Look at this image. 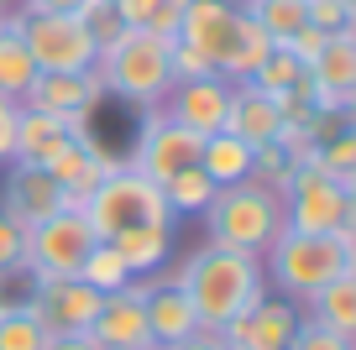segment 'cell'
Instances as JSON below:
<instances>
[{"mask_svg": "<svg viewBox=\"0 0 356 350\" xmlns=\"http://www.w3.org/2000/svg\"><path fill=\"white\" fill-rule=\"evenodd\" d=\"M173 283L189 293L200 324H215V329H225L236 314H246L262 293H273V288H267L262 256H257V251H236V246H220V241H204L200 251L173 272Z\"/></svg>", "mask_w": 356, "mask_h": 350, "instance_id": "obj_1", "label": "cell"}, {"mask_svg": "<svg viewBox=\"0 0 356 350\" xmlns=\"http://www.w3.org/2000/svg\"><path fill=\"white\" fill-rule=\"evenodd\" d=\"M267 288L283 293L289 303H309L320 288H330L335 277L356 272V230L341 235H314V230H278V241L262 251Z\"/></svg>", "mask_w": 356, "mask_h": 350, "instance_id": "obj_2", "label": "cell"}, {"mask_svg": "<svg viewBox=\"0 0 356 350\" xmlns=\"http://www.w3.org/2000/svg\"><path fill=\"white\" fill-rule=\"evenodd\" d=\"M105 78V94H121L136 110H157L163 94L173 89V68H168V42L142 26H121L111 42H100L95 58Z\"/></svg>", "mask_w": 356, "mask_h": 350, "instance_id": "obj_3", "label": "cell"}, {"mask_svg": "<svg viewBox=\"0 0 356 350\" xmlns=\"http://www.w3.org/2000/svg\"><path fill=\"white\" fill-rule=\"evenodd\" d=\"M84 219L95 230V241H115L121 230L136 225H173V209L163 199V183H152L147 173H136L131 162H115L100 178V188L84 199Z\"/></svg>", "mask_w": 356, "mask_h": 350, "instance_id": "obj_4", "label": "cell"}, {"mask_svg": "<svg viewBox=\"0 0 356 350\" xmlns=\"http://www.w3.org/2000/svg\"><path fill=\"white\" fill-rule=\"evenodd\" d=\"M204 215V230H210V241L220 246H236V251H257L262 256L267 246L278 241L283 230V199L262 183H225L215 188V199L200 209Z\"/></svg>", "mask_w": 356, "mask_h": 350, "instance_id": "obj_5", "label": "cell"}, {"mask_svg": "<svg viewBox=\"0 0 356 350\" xmlns=\"http://www.w3.org/2000/svg\"><path fill=\"white\" fill-rule=\"evenodd\" d=\"M283 225L314 230V235H341L356 230V188L320 173L314 162H293V178L283 188Z\"/></svg>", "mask_w": 356, "mask_h": 350, "instance_id": "obj_6", "label": "cell"}, {"mask_svg": "<svg viewBox=\"0 0 356 350\" xmlns=\"http://www.w3.org/2000/svg\"><path fill=\"white\" fill-rule=\"evenodd\" d=\"M22 42L32 53L37 74H84L100 58V42L84 26L79 11H47V16H22Z\"/></svg>", "mask_w": 356, "mask_h": 350, "instance_id": "obj_7", "label": "cell"}, {"mask_svg": "<svg viewBox=\"0 0 356 350\" xmlns=\"http://www.w3.org/2000/svg\"><path fill=\"white\" fill-rule=\"evenodd\" d=\"M95 251V230H89L84 209H58L53 219H42L37 230H26V277H79V262Z\"/></svg>", "mask_w": 356, "mask_h": 350, "instance_id": "obj_8", "label": "cell"}, {"mask_svg": "<svg viewBox=\"0 0 356 350\" xmlns=\"http://www.w3.org/2000/svg\"><path fill=\"white\" fill-rule=\"evenodd\" d=\"M200 142L204 136H194L189 126L168 121L163 110H147V126H142V142H136L131 167L147 173L152 183H168L173 173H184V167L200 162Z\"/></svg>", "mask_w": 356, "mask_h": 350, "instance_id": "obj_9", "label": "cell"}, {"mask_svg": "<svg viewBox=\"0 0 356 350\" xmlns=\"http://www.w3.org/2000/svg\"><path fill=\"white\" fill-rule=\"evenodd\" d=\"M168 121L189 126L194 136H215L225 131V115H231V78L204 74V78H173V89L157 105Z\"/></svg>", "mask_w": 356, "mask_h": 350, "instance_id": "obj_10", "label": "cell"}, {"mask_svg": "<svg viewBox=\"0 0 356 350\" xmlns=\"http://www.w3.org/2000/svg\"><path fill=\"white\" fill-rule=\"evenodd\" d=\"M105 293L84 288L79 277H32V314L42 319L47 335H84Z\"/></svg>", "mask_w": 356, "mask_h": 350, "instance_id": "obj_11", "label": "cell"}, {"mask_svg": "<svg viewBox=\"0 0 356 350\" xmlns=\"http://www.w3.org/2000/svg\"><path fill=\"white\" fill-rule=\"evenodd\" d=\"M147 277H131L121 293H105L95 319H89L84 335L95 340L100 350H131V345H147L152 329H147Z\"/></svg>", "mask_w": 356, "mask_h": 350, "instance_id": "obj_12", "label": "cell"}, {"mask_svg": "<svg viewBox=\"0 0 356 350\" xmlns=\"http://www.w3.org/2000/svg\"><path fill=\"white\" fill-rule=\"evenodd\" d=\"M58 209H68V199H63V188L47 178V167L6 162V183H0V215L16 219L22 230H37L42 219H53Z\"/></svg>", "mask_w": 356, "mask_h": 350, "instance_id": "obj_13", "label": "cell"}, {"mask_svg": "<svg viewBox=\"0 0 356 350\" xmlns=\"http://www.w3.org/2000/svg\"><path fill=\"white\" fill-rule=\"evenodd\" d=\"M236 22H241V6H236V0H189L184 16H178V42H189L194 53L220 74L231 47H236Z\"/></svg>", "mask_w": 356, "mask_h": 350, "instance_id": "obj_14", "label": "cell"}, {"mask_svg": "<svg viewBox=\"0 0 356 350\" xmlns=\"http://www.w3.org/2000/svg\"><path fill=\"white\" fill-rule=\"evenodd\" d=\"M299 303H289V298H273L262 293L246 314H236L231 324H225V350H289L293 329H299Z\"/></svg>", "mask_w": 356, "mask_h": 350, "instance_id": "obj_15", "label": "cell"}, {"mask_svg": "<svg viewBox=\"0 0 356 350\" xmlns=\"http://www.w3.org/2000/svg\"><path fill=\"white\" fill-rule=\"evenodd\" d=\"M100 99H105L100 68H84V74H37L22 105L42 110V115H63V121H89Z\"/></svg>", "mask_w": 356, "mask_h": 350, "instance_id": "obj_16", "label": "cell"}, {"mask_svg": "<svg viewBox=\"0 0 356 350\" xmlns=\"http://www.w3.org/2000/svg\"><path fill=\"white\" fill-rule=\"evenodd\" d=\"M309 84H314V110L351 115V105H356V26L325 37L320 58L309 63Z\"/></svg>", "mask_w": 356, "mask_h": 350, "instance_id": "obj_17", "label": "cell"}, {"mask_svg": "<svg viewBox=\"0 0 356 350\" xmlns=\"http://www.w3.org/2000/svg\"><path fill=\"white\" fill-rule=\"evenodd\" d=\"M115 162H121V157L100 152V147L89 142V131H79L74 142H63V147H58V152L47 157L42 167H47V178H53V183L63 188V199H68V204L79 209V204H84L89 194H95V188H100V178L111 173Z\"/></svg>", "mask_w": 356, "mask_h": 350, "instance_id": "obj_18", "label": "cell"}, {"mask_svg": "<svg viewBox=\"0 0 356 350\" xmlns=\"http://www.w3.org/2000/svg\"><path fill=\"white\" fill-rule=\"evenodd\" d=\"M147 329H152L157 345H178L200 329V314H194L189 293L173 283V277H147Z\"/></svg>", "mask_w": 356, "mask_h": 350, "instance_id": "obj_19", "label": "cell"}, {"mask_svg": "<svg viewBox=\"0 0 356 350\" xmlns=\"http://www.w3.org/2000/svg\"><path fill=\"white\" fill-rule=\"evenodd\" d=\"M225 131L241 136L246 147H267L278 142L283 131V115H278V99L257 84H231V115H225Z\"/></svg>", "mask_w": 356, "mask_h": 350, "instance_id": "obj_20", "label": "cell"}, {"mask_svg": "<svg viewBox=\"0 0 356 350\" xmlns=\"http://www.w3.org/2000/svg\"><path fill=\"white\" fill-rule=\"evenodd\" d=\"M79 131H84V121H63V115H42V110L22 105V115H16V142H11V162L42 167L47 157H53L63 142H74Z\"/></svg>", "mask_w": 356, "mask_h": 350, "instance_id": "obj_21", "label": "cell"}, {"mask_svg": "<svg viewBox=\"0 0 356 350\" xmlns=\"http://www.w3.org/2000/svg\"><path fill=\"white\" fill-rule=\"evenodd\" d=\"M22 16L26 11L16 6V11L0 22V94L16 99V105H22V94L37 78V63H32V53H26V42H22Z\"/></svg>", "mask_w": 356, "mask_h": 350, "instance_id": "obj_22", "label": "cell"}, {"mask_svg": "<svg viewBox=\"0 0 356 350\" xmlns=\"http://www.w3.org/2000/svg\"><path fill=\"white\" fill-rule=\"evenodd\" d=\"M111 246L121 251V262L131 267V277H157V272L168 267V251H173V225H136V230H121Z\"/></svg>", "mask_w": 356, "mask_h": 350, "instance_id": "obj_23", "label": "cell"}, {"mask_svg": "<svg viewBox=\"0 0 356 350\" xmlns=\"http://www.w3.org/2000/svg\"><path fill=\"white\" fill-rule=\"evenodd\" d=\"M200 167L215 178V188L246 183V178H252V147H246L241 136H231V131H215V136L200 142Z\"/></svg>", "mask_w": 356, "mask_h": 350, "instance_id": "obj_24", "label": "cell"}, {"mask_svg": "<svg viewBox=\"0 0 356 350\" xmlns=\"http://www.w3.org/2000/svg\"><path fill=\"white\" fill-rule=\"evenodd\" d=\"M304 319L325 324L330 335L356 340V272H346V277H335L330 288H320V293L309 298V314Z\"/></svg>", "mask_w": 356, "mask_h": 350, "instance_id": "obj_25", "label": "cell"}, {"mask_svg": "<svg viewBox=\"0 0 356 350\" xmlns=\"http://www.w3.org/2000/svg\"><path fill=\"white\" fill-rule=\"evenodd\" d=\"M273 53V37L262 32V26L252 22V16L241 11V22H236V47H231V58H225V68H220V78H231V84H246V78L257 74V63Z\"/></svg>", "mask_w": 356, "mask_h": 350, "instance_id": "obj_26", "label": "cell"}, {"mask_svg": "<svg viewBox=\"0 0 356 350\" xmlns=\"http://www.w3.org/2000/svg\"><path fill=\"white\" fill-rule=\"evenodd\" d=\"M246 84H257V89H267V94L278 99V94H293V89H309L314 94V84H309V68L299 63V58L289 53V47H273V53L257 63V74L246 78Z\"/></svg>", "mask_w": 356, "mask_h": 350, "instance_id": "obj_27", "label": "cell"}, {"mask_svg": "<svg viewBox=\"0 0 356 350\" xmlns=\"http://www.w3.org/2000/svg\"><path fill=\"white\" fill-rule=\"evenodd\" d=\"M246 16H252L257 26H262L267 37H273V47H283L299 26H309V11H304V0H246L241 6Z\"/></svg>", "mask_w": 356, "mask_h": 350, "instance_id": "obj_28", "label": "cell"}, {"mask_svg": "<svg viewBox=\"0 0 356 350\" xmlns=\"http://www.w3.org/2000/svg\"><path fill=\"white\" fill-rule=\"evenodd\" d=\"M79 283L95 288V293H121V288L131 283V267L121 262V251H115L111 241H95V251L79 262Z\"/></svg>", "mask_w": 356, "mask_h": 350, "instance_id": "obj_29", "label": "cell"}, {"mask_svg": "<svg viewBox=\"0 0 356 350\" xmlns=\"http://www.w3.org/2000/svg\"><path fill=\"white\" fill-rule=\"evenodd\" d=\"M47 345V329L42 319L32 314V303H0V350H42Z\"/></svg>", "mask_w": 356, "mask_h": 350, "instance_id": "obj_30", "label": "cell"}, {"mask_svg": "<svg viewBox=\"0 0 356 350\" xmlns=\"http://www.w3.org/2000/svg\"><path fill=\"white\" fill-rule=\"evenodd\" d=\"M163 199H168V209H173V215H200V209L215 199V178L194 162V167H184V173H173V178L163 183Z\"/></svg>", "mask_w": 356, "mask_h": 350, "instance_id": "obj_31", "label": "cell"}, {"mask_svg": "<svg viewBox=\"0 0 356 350\" xmlns=\"http://www.w3.org/2000/svg\"><path fill=\"white\" fill-rule=\"evenodd\" d=\"M314 167L356 188V131H351V126H346V131H335L330 142H325L320 152H314Z\"/></svg>", "mask_w": 356, "mask_h": 350, "instance_id": "obj_32", "label": "cell"}, {"mask_svg": "<svg viewBox=\"0 0 356 350\" xmlns=\"http://www.w3.org/2000/svg\"><path fill=\"white\" fill-rule=\"evenodd\" d=\"M304 11H309V26H320V32H346V26H356V11L346 0H304Z\"/></svg>", "mask_w": 356, "mask_h": 350, "instance_id": "obj_33", "label": "cell"}, {"mask_svg": "<svg viewBox=\"0 0 356 350\" xmlns=\"http://www.w3.org/2000/svg\"><path fill=\"white\" fill-rule=\"evenodd\" d=\"M289 350H356L346 335H330L325 324H314V319H299V329H293Z\"/></svg>", "mask_w": 356, "mask_h": 350, "instance_id": "obj_34", "label": "cell"}, {"mask_svg": "<svg viewBox=\"0 0 356 350\" xmlns=\"http://www.w3.org/2000/svg\"><path fill=\"white\" fill-rule=\"evenodd\" d=\"M22 256H26V230L0 215V277L22 272Z\"/></svg>", "mask_w": 356, "mask_h": 350, "instance_id": "obj_35", "label": "cell"}, {"mask_svg": "<svg viewBox=\"0 0 356 350\" xmlns=\"http://www.w3.org/2000/svg\"><path fill=\"white\" fill-rule=\"evenodd\" d=\"M325 37H330V32H320V26H299V32H293V37H289V42H283V47H289V53H293V58H299V63H304V68H309V63H314V58H320V47H325Z\"/></svg>", "mask_w": 356, "mask_h": 350, "instance_id": "obj_36", "label": "cell"}, {"mask_svg": "<svg viewBox=\"0 0 356 350\" xmlns=\"http://www.w3.org/2000/svg\"><path fill=\"white\" fill-rule=\"evenodd\" d=\"M157 6H163V0H111V11H115L121 26H147L157 16Z\"/></svg>", "mask_w": 356, "mask_h": 350, "instance_id": "obj_37", "label": "cell"}, {"mask_svg": "<svg viewBox=\"0 0 356 350\" xmlns=\"http://www.w3.org/2000/svg\"><path fill=\"white\" fill-rule=\"evenodd\" d=\"M16 115H22V105L0 94V167L11 162V142H16Z\"/></svg>", "mask_w": 356, "mask_h": 350, "instance_id": "obj_38", "label": "cell"}, {"mask_svg": "<svg viewBox=\"0 0 356 350\" xmlns=\"http://www.w3.org/2000/svg\"><path fill=\"white\" fill-rule=\"evenodd\" d=\"M168 350H225V329H215V324H200L189 340H178V345H168Z\"/></svg>", "mask_w": 356, "mask_h": 350, "instance_id": "obj_39", "label": "cell"}, {"mask_svg": "<svg viewBox=\"0 0 356 350\" xmlns=\"http://www.w3.org/2000/svg\"><path fill=\"white\" fill-rule=\"evenodd\" d=\"M26 16H47V11H79L84 0H16Z\"/></svg>", "mask_w": 356, "mask_h": 350, "instance_id": "obj_40", "label": "cell"}, {"mask_svg": "<svg viewBox=\"0 0 356 350\" xmlns=\"http://www.w3.org/2000/svg\"><path fill=\"white\" fill-rule=\"evenodd\" d=\"M42 350H100L89 335H47V345Z\"/></svg>", "mask_w": 356, "mask_h": 350, "instance_id": "obj_41", "label": "cell"}, {"mask_svg": "<svg viewBox=\"0 0 356 350\" xmlns=\"http://www.w3.org/2000/svg\"><path fill=\"white\" fill-rule=\"evenodd\" d=\"M184 6H189V0H163L157 11H168V16H184Z\"/></svg>", "mask_w": 356, "mask_h": 350, "instance_id": "obj_42", "label": "cell"}, {"mask_svg": "<svg viewBox=\"0 0 356 350\" xmlns=\"http://www.w3.org/2000/svg\"><path fill=\"white\" fill-rule=\"evenodd\" d=\"M11 11H16V0H0V22H6Z\"/></svg>", "mask_w": 356, "mask_h": 350, "instance_id": "obj_43", "label": "cell"}, {"mask_svg": "<svg viewBox=\"0 0 356 350\" xmlns=\"http://www.w3.org/2000/svg\"><path fill=\"white\" fill-rule=\"evenodd\" d=\"M131 350H168V345H157V340H147V345H131Z\"/></svg>", "mask_w": 356, "mask_h": 350, "instance_id": "obj_44", "label": "cell"}, {"mask_svg": "<svg viewBox=\"0 0 356 350\" xmlns=\"http://www.w3.org/2000/svg\"><path fill=\"white\" fill-rule=\"evenodd\" d=\"M0 303H6V277H0Z\"/></svg>", "mask_w": 356, "mask_h": 350, "instance_id": "obj_45", "label": "cell"}, {"mask_svg": "<svg viewBox=\"0 0 356 350\" xmlns=\"http://www.w3.org/2000/svg\"><path fill=\"white\" fill-rule=\"evenodd\" d=\"M346 6H351V11H356V0H346Z\"/></svg>", "mask_w": 356, "mask_h": 350, "instance_id": "obj_46", "label": "cell"}, {"mask_svg": "<svg viewBox=\"0 0 356 350\" xmlns=\"http://www.w3.org/2000/svg\"><path fill=\"white\" fill-rule=\"evenodd\" d=\"M236 6H246V0H236Z\"/></svg>", "mask_w": 356, "mask_h": 350, "instance_id": "obj_47", "label": "cell"}]
</instances>
